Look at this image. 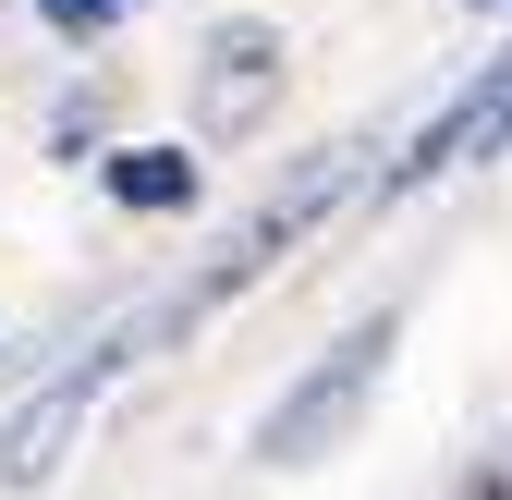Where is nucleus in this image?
I'll return each mask as SVG.
<instances>
[{
    "instance_id": "obj_7",
    "label": "nucleus",
    "mask_w": 512,
    "mask_h": 500,
    "mask_svg": "<svg viewBox=\"0 0 512 500\" xmlns=\"http://www.w3.org/2000/svg\"><path fill=\"white\" fill-rule=\"evenodd\" d=\"M122 147V74H86L74 98L49 110V159H74V171H98Z\"/></svg>"
},
{
    "instance_id": "obj_9",
    "label": "nucleus",
    "mask_w": 512,
    "mask_h": 500,
    "mask_svg": "<svg viewBox=\"0 0 512 500\" xmlns=\"http://www.w3.org/2000/svg\"><path fill=\"white\" fill-rule=\"evenodd\" d=\"M464 500H512V476H500V464H488V476H464Z\"/></svg>"
},
{
    "instance_id": "obj_11",
    "label": "nucleus",
    "mask_w": 512,
    "mask_h": 500,
    "mask_svg": "<svg viewBox=\"0 0 512 500\" xmlns=\"http://www.w3.org/2000/svg\"><path fill=\"white\" fill-rule=\"evenodd\" d=\"M500 476H512V452H500Z\"/></svg>"
},
{
    "instance_id": "obj_5",
    "label": "nucleus",
    "mask_w": 512,
    "mask_h": 500,
    "mask_svg": "<svg viewBox=\"0 0 512 500\" xmlns=\"http://www.w3.org/2000/svg\"><path fill=\"white\" fill-rule=\"evenodd\" d=\"M281 74H293L281 13H208L196 61H183V86H196V147H244L256 122L281 110Z\"/></svg>"
},
{
    "instance_id": "obj_1",
    "label": "nucleus",
    "mask_w": 512,
    "mask_h": 500,
    "mask_svg": "<svg viewBox=\"0 0 512 500\" xmlns=\"http://www.w3.org/2000/svg\"><path fill=\"white\" fill-rule=\"evenodd\" d=\"M366 159H391V147H378V135H330L317 159H293V183H269V196H256V208L208 244V269H196V281H171V293L147 305V330H159V342H196L220 305H244V293L269 281V269L293 257L317 220L342 208V196H366Z\"/></svg>"
},
{
    "instance_id": "obj_10",
    "label": "nucleus",
    "mask_w": 512,
    "mask_h": 500,
    "mask_svg": "<svg viewBox=\"0 0 512 500\" xmlns=\"http://www.w3.org/2000/svg\"><path fill=\"white\" fill-rule=\"evenodd\" d=\"M464 13H512V0H464Z\"/></svg>"
},
{
    "instance_id": "obj_4",
    "label": "nucleus",
    "mask_w": 512,
    "mask_h": 500,
    "mask_svg": "<svg viewBox=\"0 0 512 500\" xmlns=\"http://www.w3.org/2000/svg\"><path fill=\"white\" fill-rule=\"evenodd\" d=\"M500 147H512V37H500V49H488L476 74H464L452 98L427 110V122H415L403 147H391V171L366 183V208H415L427 183H452V171H488Z\"/></svg>"
},
{
    "instance_id": "obj_6",
    "label": "nucleus",
    "mask_w": 512,
    "mask_h": 500,
    "mask_svg": "<svg viewBox=\"0 0 512 500\" xmlns=\"http://www.w3.org/2000/svg\"><path fill=\"white\" fill-rule=\"evenodd\" d=\"M98 196H110L122 220H196V196H208V159L183 147V135H122V147L98 159Z\"/></svg>"
},
{
    "instance_id": "obj_3",
    "label": "nucleus",
    "mask_w": 512,
    "mask_h": 500,
    "mask_svg": "<svg viewBox=\"0 0 512 500\" xmlns=\"http://www.w3.org/2000/svg\"><path fill=\"white\" fill-rule=\"evenodd\" d=\"M147 342H159L147 318H110V330H98L86 354H61L49 379H37V391H25L13 415H0V488H49L61 464H74V452H86V415H98V403L122 391V366H135Z\"/></svg>"
},
{
    "instance_id": "obj_2",
    "label": "nucleus",
    "mask_w": 512,
    "mask_h": 500,
    "mask_svg": "<svg viewBox=\"0 0 512 500\" xmlns=\"http://www.w3.org/2000/svg\"><path fill=\"white\" fill-rule=\"evenodd\" d=\"M391 354H403V305H378V318H354L330 354H305L281 403L256 415V464H317V452H342L354 440V415L378 403V379H391Z\"/></svg>"
},
{
    "instance_id": "obj_8",
    "label": "nucleus",
    "mask_w": 512,
    "mask_h": 500,
    "mask_svg": "<svg viewBox=\"0 0 512 500\" xmlns=\"http://www.w3.org/2000/svg\"><path fill=\"white\" fill-rule=\"evenodd\" d=\"M147 0H37V25H49V49H110L122 25H135Z\"/></svg>"
}]
</instances>
